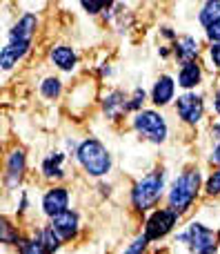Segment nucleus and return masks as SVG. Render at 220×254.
<instances>
[{"instance_id":"f257e3e1","label":"nucleus","mask_w":220,"mask_h":254,"mask_svg":"<svg viewBox=\"0 0 220 254\" xmlns=\"http://www.w3.org/2000/svg\"><path fill=\"white\" fill-rule=\"evenodd\" d=\"M198 185H200V174L196 170L178 176V181L174 183L172 192H169V203H172L174 212H182L191 205V201L198 194Z\"/></svg>"},{"instance_id":"f03ea898","label":"nucleus","mask_w":220,"mask_h":254,"mask_svg":"<svg viewBox=\"0 0 220 254\" xmlns=\"http://www.w3.org/2000/svg\"><path fill=\"white\" fill-rule=\"evenodd\" d=\"M78 158L85 170L93 176H102L109 172V154L98 140H85L78 149Z\"/></svg>"},{"instance_id":"7ed1b4c3","label":"nucleus","mask_w":220,"mask_h":254,"mask_svg":"<svg viewBox=\"0 0 220 254\" xmlns=\"http://www.w3.org/2000/svg\"><path fill=\"white\" fill-rule=\"evenodd\" d=\"M160 192H163V174L160 172H151L133 188V205L138 210H147V207H151L158 201Z\"/></svg>"},{"instance_id":"20e7f679","label":"nucleus","mask_w":220,"mask_h":254,"mask_svg":"<svg viewBox=\"0 0 220 254\" xmlns=\"http://www.w3.org/2000/svg\"><path fill=\"white\" fill-rule=\"evenodd\" d=\"M136 129L142 131L154 143H163L165 136H167V125H165L163 116L156 114V112H140L136 116Z\"/></svg>"},{"instance_id":"39448f33","label":"nucleus","mask_w":220,"mask_h":254,"mask_svg":"<svg viewBox=\"0 0 220 254\" xmlns=\"http://www.w3.org/2000/svg\"><path fill=\"white\" fill-rule=\"evenodd\" d=\"M185 239L189 241L191 250L196 254H214L216 252V237L212 230L203 228L200 223H194L189 228V232L185 234Z\"/></svg>"},{"instance_id":"423d86ee","label":"nucleus","mask_w":220,"mask_h":254,"mask_svg":"<svg viewBox=\"0 0 220 254\" xmlns=\"http://www.w3.org/2000/svg\"><path fill=\"white\" fill-rule=\"evenodd\" d=\"M176 223V212L174 210H160L147 221V239H160L172 230V225Z\"/></svg>"},{"instance_id":"0eeeda50","label":"nucleus","mask_w":220,"mask_h":254,"mask_svg":"<svg viewBox=\"0 0 220 254\" xmlns=\"http://www.w3.org/2000/svg\"><path fill=\"white\" fill-rule=\"evenodd\" d=\"M178 114L187 121V123H198L203 116V101L194 94H185L178 98Z\"/></svg>"},{"instance_id":"6e6552de","label":"nucleus","mask_w":220,"mask_h":254,"mask_svg":"<svg viewBox=\"0 0 220 254\" xmlns=\"http://www.w3.org/2000/svg\"><path fill=\"white\" fill-rule=\"evenodd\" d=\"M67 201H69V194H67L65 188H56L51 192L44 194V201H43V207L49 216H58L62 212H67Z\"/></svg>"},{"instance_id":"1a4fd4ad","label":"nucleus","mask_w":220,"mask_h":254,"mask_svg":"<svg viewBox=\"0 0 220 254\" xmlns=\"http://www.w3.org/2000/svg\"><path fill=\"white\" fill-rule=\"evenodd\" d=\"M76 225H78V216L74 212H62V214L53 216V225L51 230L56 234H60L62 239H69L76 232Z\"/></svg>"},{"instance_id":"9d476101","label":"nucleus","mask_w":220,"mask_h":254,"mask_svg":"<svg viewBox=\"0 0 220 254\" xmlns=\"http://www.w3.org/2000/svg\"><path fill=\"white\" fill-rule=\"evenodd\" d=\"M27 47H29L27 40H11V43L2 49V69H11L13 63L27 52Z\"/></svg>"},{"instance_id":"9b49d317","label":"nucleus","mask_w":220,"mask_h":254,"mask_svg":"<svg viewBox=\"0 0 220 254\" xmlns=\"http://www.w3.org/2000/svg\"><path fill=\"white\" fill-rule=\"evenodd\" d=\"M172 96H174V80L169 76H163L154 87V103L156 105H167L172 101Z\"/></svg>"},{"instance_id":"f8f14e48","label":"nucleus","mask_w":220,"mask_h":254,"mask_svg":"<svg viewBox=\"0 0 220 254\" xmlns=\"http://www.w3.org/2000/svg\"><path fill=\"white\" fill-rule=\"evenodd\" d=\"M34 29H36V18L29 13V16H25V18H22V20L11 29V40H27V43H29V38H31V34H34Z\"/></svg>"},{"instance_id":"ddd939ff","label":"nucleus","mask_w":220,"mask_h":254,"mask_svg":"<svg viewBox=\"0 0 220 254\" xmlns=\"http://www.w3.org/2000/svg\"><path fill=\"white\" fill-rule=\"evenodd\" d=\"M22 170H25V154L22 152H13L11 158H9V167H7V174H9V183L16 185L22 176Z\"/></svg>"},{"instance_id":"4468645a","label":"nucleus","mask_w":220,"mask_h":254,"mask_svg":"<svg viewBox=\"0 0 220 254\" xmlns=\"http://www.w3.org/2000/svg\"><path fill=\"white\" fill-rule=\"evenodd\" d=\"M200 80V67L196 63H185V67L180 69V76H178V83L182 87H194Z\"/></svg>"},{"instance_id":"2eb2a0df","label":"nucleus","mask_w":220,"mask_h":254,"mask_svg":"<svg viewBox=\"0 0 220 254\" xmlns=\"http://www.w3.org/2000/svg\"><path fill=\"white\" fill-rule=\"evenodd\" d=\"M51 61L56 63L60 69H71L74 63H76V56H74V52H71L69 47H56L51 52Z\"/></svg>"},{"instance_id":"dca6fc26","label":"nucleus","mask_w":220,"mask_h":254,"mask_svg":"<svg viewBox=\"0 0 220 254\" xmlns=\"http://www.w3.org/2000/svg\"><path fill=\"white\" fill-rule=\"evenodd\" d=\"M176 54H178V58H182L185 63H191V58L198 54V45H196L194 38H180L178 40Z\"/></svg>"},{"instance_id":"f3484780","label":"nucleus","mask_w":220,"mask_h":254,"mask_svg":"<svg viewBox=\"0 0 220 254\" xmlns=\"http://www.w3.org/2000/svg\"><path fill=\"white\" fill-rule=\"evenodd\" d=\"M220 18V2H209L207 7L203 9V13H200V22H203L205 27L214 25Z\"/></svg>"},{"instance_id":"a211bd4d","label":"nucleus","mask_w":220,"mask_h":254,"mask_svg":"<svg viewBox=\"0 0 220 254\" xmlns=\"http://www.w3.org/2000/svg\"><path fill=\"white\" fill-rule=\"evenodd\" d=\"M40 243L44 246L47 254H51L53 250H56V248H58V239H56V234H53V230H44V232L40 234Z\"/></svg>"},{"instance_id":"6ab92c4d","label":"nucleus","mask_w":220,"mask_h":254,"mask_svg":"<svg viewBox=\"0 0 220 254\" xmlns=\"http://www.w3.org/2000/svg\"><path fill=\"white\" fill-rule=\"evenodd\" d=\"M20 252H22V254H47L44 246L40 243V239H38V241H22Z\"/></svg>"},{"instance_id":"aec40b11","label":"nucleus","mask_w":220,"mask_h":254,"mask_svg":"<svg viewBox=\"0 0 220 254\" xmlns=\"http://www.w3.org/2000/svg\"><path fill=\"white\" fill-rule=\"evenodd\" d=\"M58 92H60V80H58V78H47L43 83V94L47 98L58 96Z\"/></svg>"},{"instance_id":"412c9836","label":"nucleus","mask_w":220,"mask_h":254,"mask_svg":"<svg viewBox=\"0 0 220 254\" xmlns=\"http://www.w3.org/2000/svg\"><path fill=\"white\" fill-rule=\"evenodd\" d=\"M60 161H62V156L49 158V161L44 163V174H47V176H62V172H60Z\"/></svg>"},{"instance_id":"4be33fe9","label":"nucleus","mask_w":220,"mask_h":254,"mask_svg":"<svg viewBox=\"0 0 220 254\" xmlns=\"http://www.w3.org/2000/svg\"><path fill=\"white\" fill-rule=\"evenodd\" d=\"M147 241H149L147 237L136 239V241H133L132 246L127 248V250H125V254H142V250H145V246H147Z\"/></svg>"},{"instance_id":"5701e85b","label":"nucleus","mask_w":220,"mask_h":254,"mask_svg":"<svg viewBox=\"0 0 220 254\" xmlns=\"http://www.w3.org/2000/svg\"><path fill=\"white\" fill-rule=\"evenodd\" d=\"M207 192L209 194H218L220 192V170L214 172V176L207 181Z\"/></svg>"},{"instance_id":"b1692460","label":"nucleus","mask_w":220,"mask_h":254,"mask_svg":"<svg viewBox=\"0 0 220 254\" xmlns=\"http://www.w3.org/2000/svg\"><path fill=\"white\" fill-rule=\"evenodd\" d=\"M207 36H209L212 40H220V18H218L216 22H214V25L207 27Z\"/></svg>"},{"instance_id":"393cba45","label":"nucleus","mask_w":220,"mask_h":254,"mask_svg":"<svg viewBox=\"0 0 220 254\" xmlns=\"http://www.w3.org/2000/svg\"><path fill=\"white\" fill-rule=\"evenodd\" d=\"M83 7L87 9L89 13H96V11H100V9L105 7V2H89V0H85V2H83Z\"/></svg>"},{"instance_id":"a878e982","label":"nucleus","mask_w":220,"mask_h":254,"mask_svg":"<svg viewBox=\"0 0 220 254\" xmlns=\"http://www.w3.org/2000/svg\"><path fill=\"white\" fill-rule=\"evenodd\" d=\"M140 101H145V92H140V89H138V92H136V98H133V101L129 103V110L138 107V105H140Z\"/></svg>"},{"instance_id":"bb28decb","label":"nucleus","mask_w":220,"mask_h":254,"mask_svg":"<svg viewBox=\"0 0 220 254\" xmlns=\"http://www.w3.org/2000/svg\"><path fill=\"white\" fill-rule=\"evenodd\" d=\"M212 61L216 67H220V45H214L212 47Z\"/></svg>"},{"instance_id":"cd10ccee","label":"nucleus","mask_w":220,"mask_h":254,"mask_svg":"<svg viewBox=\"0 0 220 254\" xmlns=\"http://www.w3.org/2000/svg\"><path fill=\"white\" fill-rule=\"evenodd\" d=\"M212 161H214V163H218V165H220V145H218L216 149H214V156H212Z\"/></svg>"},{"instance_id":"c85d7f7f","label":"nucleus","mask_w":220,"mask_h":254,"mask_svg":"<svg viewBox=\"0 0 220 254\" xmlns=\"http://www.w3.org/2000/svg\"><path fill=\"white\" fill-rule=\"evenodd\" d=\"M216 110H218V114H220V92H218V96H216Z\"/></svg>"},{"instance_id":"c756f323","label":"nucleus","mask_w":220,"mask_h":254,"mask_svg":"<svg viewBox=\"0 0 220 254\" xmlns=\"http://www.w3.org/2000/svg\"><path fill=\"white\" fill-rule=\"evenodd\" d=\"M218 243H220V237H218Z\"/></svg>"}]
</instances>
